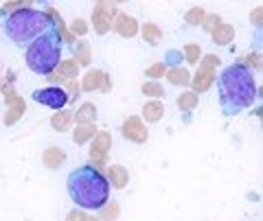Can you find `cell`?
Instances as JSON below:
<instances>
[{
  "label": "cell",
  "mask_w": 263,
  "mask_h": 221,
  "mask_svg": "<svg viewBox=\"0 0 263 221\" xmlns=\"http://www.w3.org/2000/svg\"><path fill=\"white\" fill-rule=\"evenodd\" d=\"M219 105L226 116L248 110L257 99V81L246 64H230L217 77Z\"/></svg>",
  "instance_id": "cell-1"
},
{
  "label": "cell",
  "mask_w": 263,
  "mask_h": 221,
  "mask_svg": "<svg viewBox=\"0 0 263 221\" xmlns=\"http://www.w3.org/2000/svg\"><path fill=\"white\" fill-rule=\"evenodd\" d=\"M68 197L84 210H99L110 199V182L92 165H81L66 179Z\"/></svg>",
  "instance_id": "cell-2"
},
{
  "label": "cell",
  "mask_w": 263,
  "mask_h": 221,
  "mask_svg": "<svg viewBox=\"0 0 263 221\" xmlns=\"http://www.w3.org/2000/svg\"><path fill=\"white\" fill-rule=\"evenodd\" d=\"M145 112H152V114H149V118L156 120V118H158V112H160V105H147Z\"/></svg>",
  "instance_id": "cell-6"
},
{
  "label": "cell",
  "mask_w": 263,
  "mask_h": 221,
  "mask_svg": "<svg viewBox=\"0 0 263 221\" xmlns=\"http://www.w3.org/2000/svg\"><path fill=\"white\" fill-rule=\"evenodd\" d=\"M33 101L42 103L51 110H62L66 103H68V96L62 88H44V90H35L33 92Z\"/></svg>",
  "instance_id": "cell-5"
},
{
  "label": "cell",
  "mask_w": 263,
  "mask_h": 221,
  "mask_svg": "<svg viewBox=\"0 0 263 221\" xmlns=\"http://www.w3.org/2000/svg\"><path fill=\"white\" fill-rule=\"evenodd\" d=\"M51 27H55L51 15L37 9H18L7 15V20L3 22L5 35L20 48H27L33 39L46 33Z\"/></svg>",
  "instance_id": "cell-3"
},
{
  "label": "cell",
  "mask_w": 263,
  "mask_h": 221,
  "mask_svg": "<svg viewBox=\"0 0 263 221\" xmlns=\"http://www.w3.org/2000/svg\"><path fill=\"white\" fill-rule=\"evenodd\" d=\"M24 59H27L31 72H35L40 77L51 75L62 62V35L57 27H51L46 33L33 39L27 46Z\"/></svg>",
  "instance_id": "cell-4"
}]
</instances>
